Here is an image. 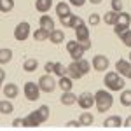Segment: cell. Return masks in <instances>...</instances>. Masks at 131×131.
Returning a JSON list of instances; mask_svg holds the SVG:
<instances>
[{"mask_svg": "<svg viewBox=\"0 0 131 131\" xmlns=\"http://www.w3.org/2000/svg\"><path fill=\"white\" fill-rule=\"evenodd\" d=\"M94 101H96V108H98V112H107L108 108L112 107V101H114V98H112L110 93H107V91L100 89L96 94H94Z\"/></svg>", "mask_w": 131, "mask_h": 131, "instance_id": "6da1fadb", "label": "cell"}, {"mask_svg": "<svg viewBox=\"0 0 131 131\" xmlns=\"http://www.w3.org/2000/svg\"><path fill=\"white\" fill-rule=\"evenodd\" d=\"M105 86L110 91H121L124 88V81L119 75V72H108L105 75Z\"/></svg>", "mask_w": 131, "mask_h": 131, "instance_id": "7a4b0ae2", "label": "cell"}, {"mask_svg": "<svg viewBox=\"0 0 131 131\" xmlns=\"http://www.w3.org/2000/svg\"><path fill=\"white\" fill-rule=\"evenodd\" d=\"M129 21H131V16L129 14H126V12H119V16H117V23L114 25L115 28V33L117 35H121V33H124V31L129 28Z\"/></svg>", "mask_w": 131, "mask_h": 131, "instance_id": "3957f363", "label": "cell"}, {"mask_svg": "<svg viewBox=\"0 0 131 131\" xmlns=\"http://www.w3.org/2000/svg\"><path fill=\"white\" fill-rule=\"evenodd\" d=\"M40 91H42L40 86H39V84H35V82H26V84H25V96H26L30 101L39 100Z\"/></svg>", "mask_w": 131, "mask_h": 131, "instance_id": "277c9868", "label": "cell"}, {"mask_svg": "<svg viewBox=\"0 0 131 131\" xmlns=\"http://www.w3.org/2000/svg\"><path fill=\"white\" fill-rule=\"evenodd\" d=\"M67 51L70 52V56L73 58V61H79L82 60V54H84V49H82V46H81V42L77 40H70L68 44H67Z\"/></svg>", "mask_w": 131, "mask_h": 131, "instance_id": "5b68a950", "label": "cell"}, {"mask_svg": "<svg viewBox=\"0 0 131 131\" xmlns=\"http://www.w3.org/2000/svg\"><path fill=\"white\" fill-rule=\"evenodd\" d=\"M39 86H40V89L44 93H52V91L56 89V81L51 77L49 73H46V75H42L40 79H39Z\"/></svg>", "mask_w": 131, "mask_h": 131, "instance_id": "8992f818", "label": "cell"}, {"mask_svg": "<svg viewBox=\"0 0 131 131\" xmlns=\"http://www.w3.org/2000/svg\"><path fill=\"white\" fill-rule=\"evenodd\" d=\"M77 103H79L81 108L89 110L91 107L96 103V101H94V94H91V93H82L81 96H77Z\"/></svg>", "mask_w": 131, "mask_h": 131, "instance_id": "52a82bcc", "label": "cell"}, {"mask_svg": "<svg viewBox=\"0 0 131 131\" xmlns=\"http://www.w3.org/2000/svg\"><path fill=\"white\" fill-rule=\"evenodd\" d=\"M30 35V25L28 23H19L16 28H14V37L16 40H26Z\"/></svg>", "mask_w": 131, "mask_h": 131, "instance_id": "ba28073f", "label": "cell"}, {"mask_svg": "<svg viewBox=\"0 0 131 131\" xmlns=\"http://www.w3.org/2000/svg\"><path fill=\"white\" fill-rule=\"evenodd\" d=\"M115 70L119 72L122 77H129L131 79V61L119 60L117 63H115Z\"/></svg>", "mask_w": 131, "mask_h": 131, "instance_id": "9c48e42d", "label": "cell"}, {"mask_svg": "<svg viewBox=\"0 0 131 131\" xmlns=\"http://www.w3.org/2000/svg\"><path fill=\"white\" fill-rule=\"evenodd\" d=\"M93 67H94V70H98V72L107 70V68H108V58L103 56V54L94 56V58H93Z\"/></svg>", "mask_w": 131, "mask_h": 131, "instance_id": "30bf717a", "label": "cell"}, {"mask_svg": "<svg viewBox=\"0 0 131 131\" xmlns=\"http://www.w3.org/2000/svg\"><path fill=\"white\" fill-rule=\"evenodd\" d=\"M25 119H26V128H39V126L42 124V119H40V115H39L37 110L30 112Z\"/></svg>", "mask_w": 131, "mask_h": 131, "instance_id": "8fae6325", "label": "cell"}, {"mask_svg": "<svg viewBox=\"0 0 131 131\" xmlns=\"http://www.w3.org/2000/svg\"><path fill=\"white\" fill-rule=\"evenodd\" d=\"M82 75H84V73H82L81 67H79V61H73V63L68 65V77H70V79L77 81V79H81Z\"/></svg>", "mask_w": 131, "mask_h": 131, "instance_id": "7c38bea8", "label": "cell"}, {"mask_svg": "<svg viewBox=\"0 0 131 131\" xmlns=\"http://www.w3.org/2000/svg\"><path fill=\"white\" fill-rule=\"evenodd\" d=\"M75 35H77V40L82 42V40H88L89 39V28L86 25H81L75 28Z\"/></svg>", "mask_w": 131, "mask_h": 131, "instance_id": "4fadbf2b", "label": "cell"}, {"mask_svg": "<svg viewBox=\"0 0 131 131\" xmlns=\"http://www.w3.org/2000/svg\"><path fill=\"white\" fill-rule=\"evenodd\" d=\"M103 126H105V128H121L122 126V119L119 117V115H110L108 119H105Z\"/></svg>", "mask_w": 131, "mask_h": 131, "instance_id": "5bb4252c", "label": "cell"}, {"mask_svg": "<svg viewBox=\"0 0 131 131\" xmlns=\"http://www.w3.org/2000/svg\"><path fill=\"white\" fill-rule=\"evenodd\" d=\"M18 86L16 84H5L4 86V96L5 98H16L18 96Z\"/></svg>", "mask_w": 131, "mask_h": 131, "instance_id": "9a60e30c", "label": "cell"}, {"mask_svg": "<svg viewBox=\"0 0 131 131\" xmlns=\"http://www.w3.org/2000/svg\"><path fill=\"white\" fill-rule=\"evenodd\" d=\"M61 103L63 105H73L75 101H77V96L72 93V91H63V94H61Z\"/></svg>", "mask_w": 131, "mask_h": 131, "instance_id": "2e32d148", "label": "cell"}, {"mask_svg": "<svg viewBox=\"0 0 131 131\" xmlns=\"http://www.w3.org/2000/svg\"><path fill=\"white\" fill-rule=\"evenodd\" d=\"M40 26L42 28H46V30H49V31H52L54 30V19L51 18V16H42L40 18Z\"/></svg>", "mask_w": 131, "mask_h": 131, "instance_id": "e0dca14e", "label": "cell"}, {"mask_svg": "<svg viewBox=\"0 0 131 131\" xmlns=\"http://www.w3.org/2000/svg\"><path fill=\"white\" fill-rule=\"evenodd\" d=\"M49 35H51V31L46 30V28H42V26L39 28V30L33 31V39H35V40H47Z\"/></svg>", "mask_w": 131, "mask_h": 131, "instance_id": "ac0fdd59", "label": "cell"}, {"mask_svg": "<svg viewBox=\"0 0 131 131\" xmlns=\"http://www.w3.org/2000/svg\"><path fill=\"white\" fill-rule=\"evenodd\" d=\"M51 5H52V0H37L35 2V7L39 12H47L51 9Z\"/></svg>", "mask_w": 131, "mask_h": 131, "instance_id": "d6986e66", "label": "cell"}, {"mask_svg": "<svg viewBox=\"0 0 131 131\" xmlns=\"http://www.w3.org/2000/svg\"><path fill=\"white\" fill-rule=\"evenodd\" d=\"M63 39H65V33H63L61 30H52L51 35H49V40L52 42V44H61Z\"/></svg>", "mask_w": 131, "mask_h": 131, "instance_id": "ffe728a7", "label": "cell"}, {"mask_svg": "<svg viewBox=\"0 0 131 131\" xmlns=\"http://www.w3.org/2000/svg\"><path fill=\"white\" fill-rule=\"evenodd\" d=\"M56 14H58L60 18H65V16H68V14H70V7H68V4H65V2H60V4L56 5Z\"/></svg>", "mask_w": 131, "mask_h": 131, "instance_id": "44dd1931", "label": "cell"}, {"mask_svg": "<svg viewBox=\"0 0 131 131\" xmlns=\"http://www.w3.org/2000/svg\"><path fill=\"white\" fill-rule=\"evenodd\" d=\"M37 67H39V61L33 60V58H28V60L23 63V70L25 72H35Z\"/></svg>", "mask_w": 131, "mask_h": 131, "instance_id": "7402d4cb", "label": "cell"}, {"mask_svg": "<svg viewBox=\"0 0 131 131\" xmlns=\"http://www.w3.org/2000/svg\"><path fill=\"white\" fill-rule=\"evenodd\" d=\"M117 16H119V12H115V10H108V12H105L103 21H105L107 25H115V23H117Z\"/></svg>", "mask_w": 131, "mask_h": 131, "instance_id": "603a6c76", "label": "cell"}, {"mask_svg": "<svg viewBox=\"0 0 131 131\" xmlns=\"http://www.w3.org/2000/svg\"><path fill=\"white\" fill-rule=\"evenodd\" d=\"M72 81H73V79L67 77V75H65V77H60V84H58V86L61 88V91H72V86H73Z\"/></svg>", "mask_w": 131, "mask_h": 131, "instance_id": "cb8c5ba5", "label": "cell"}, {"mask_svg": "<svg viewBox=\"0 0 131 131\" xmlns=\"http://www.w3.org/2000/svg\"><path fill=\"white\" fill-rule=\"evenodd\" d=\"M14 110V107H12V103L7 100H2L0 101V114H4V115H7L10 112Z\"/></svg>", "mask_w": 131, "mask_h": 131, "instance_id": "d4e9b609", "label": "cell"}, {"mask_svg": "<svg viewBox=\"0 0 131 131\" xmlns=\"http://www.w3.org/2000/svg\"><path fill=\"white\" fill-rule=\"evenodd\" d=\"M79 121H81L82 126H91V124H93V121H94V117L91 115L89 112H82L81 117H79Z\"/></svg>", "mask_w": 131, "mask_h": 131, "instance_id": "484cf974", "label": "cell"}, {"mask_svg": "<svg viewBox=\"0 0 131 131\" xmlns=\"http://www.w3.org/2000/svg\"><path fill=\"white\" fill-rule=\"evenodd\" d=\"M54 73L58 77H65V75H68V67H63L61 63H54Z\"/></svg>", "mask_w": 131, "mask_h": 131, "instance_id": "4316f807", "label": "cell"}, {"mask_svg": "<svg viewBox=\"0 0 131 131\" xmlns=\"http://www.w3.org/2000/svg\"><path fill=\"white\" fill-rule=\"evenodd\" d=\"M10 58H12V51L10 49H2L0 51V63H2V65L9 63Z\"/></svg>", "mask_w": 131, "mask_h": 131, "instance_id": "83f0119b", "label": "cell"}, {"mask_svg": "<svg viewBox=\"0 0 131 131\" xmlns=\"http://www.w3.org/2000/svg\"><path fill=\"white\" fill-rule=\"evenodd\" d=\"M12 7H14V0H0V10L4 14L12 10Z\"/></svg>", "mask_w": 131, "mask_h": 131, "instance_id": "f1b7e54d", "label": "cell"}, {"mask_svg": "<svg viewBox=\"0 0 131 131\" xmlns=\"http://www.w3.org/2000/svg\"><path fill=\"white\" fill-rule=\"evenodd\" d=\"M121 103L124 105V107H131V89L122 91V94H121Z\"/></svg>", "mask_w": 131, "mask_h": 131, "instance_id": "f546056e", "label": "cell"}, {"mask_svg": "<svg viewBox=\"0 0 131 131\" xmlns=\"http://www.w3.org/2000/svg\"><path fill=\"white\" fill-rule=\"evenodd\" d=\"M37 112H39V115H40L42 122H46L47 119H49V107H47V105H42V107H40Z\"/></svg>", "mask_w": 131, "mask_h": 131, "instance_id": "4dcf8cb0", "label": "cell"}, {"mask_svg": "<svg viewBox=\"0 0 131 131\" xmlns=\"http://www.w3.org/2000/svg\"><path fill=\"white\" fill-rule=\"evenodd\" d=\"M119 37H121V40L124 42L128 47H131V30H126L124 33H121Z\"/></svg>", "mask_w": 131, "mask_h": 131, "instance_id": "1f68e13d", "label": "cell"}, {"mask_svg": "<svg viewBox=\"0 0 131 131\" xmlns=\"http://www.w3.org/2000/svg\"><path fill=\"white\" fill-rule=\"evenodd\" d=\"M73 18H75V14H68V16H65V18H60L61 19V23H63V25H65V26H70L72 28V21H73Z\"/></svg>", "mask_w": 131, "mask_h": 131, "instance_id": "d6a6232c", "label": "cell"}, {"mask_svg": "<svg viewBox=\"0 0 131 131\" xmlns=\"http://www.w3.org/2000/svg\"><path fill=\"white\" fill-rule=\"evenodd\" d=\"M112 10L121 12L122 10V0H112Z\"/></svg>", "mask_w": 131, "mask_h": 131, "instance_id": "836d02e7", "label": "cell"}, {"mask_svg": "<svg viewBox=\"0 0 131 131\" xmlns=\"http://www.w3.org/2000/svg\"><path fill=\"white\" fill-rule=\"evenodd\" d=\"M79 67H81L82 73H88V72H89V63L86 60H79Z\"/></svg>", "mask_w": 131, "mask_h": 131, "instance_id": "e575fe53", "label": "cell"}, {"mask_svg": "<svg viewBox=\"0 0 131 131\" xmlns=\"http://www.w3.org/2000/svg\"><path fill=\"white\" fill-rule=\"evenodd\" d=\"M12 126L14 128H26V119H14Z\"/></svg>", "mask_w": 131, "mask_h": 131, "instance_id": "d590c367", "label": "cell"}, {"mask_svg": "<svg viewBox=\"0 0 131 131\" xmlns=\"http://www.w3.org/2000/svg\"><path fill=\"white\" fill-rule=\"evenodd\" d=\"M100 21H101L100 14H91L89 16V25H98Z\"/></svg>", "mask_w": 131, "mask_h": 131, "instance_id": "8d00e7d4", "label": "cell"}, {"mask_svg": "<svg viewBox=\"0 0 131 131\" xmlns=\"http://www.w3.org/2000/svg\"><path fill=\"white\" fill-rule=\"evenodd\" d=\"M81 25H84V21H82V18H79V16H75L73 18V21H72V28L75 30L77 26H81Z\"/></svg>", "mask_w": 131, "mask_h": 131, "instance_id": "74e56055", "label": "cell"}, {"mask_svg": "<svg viewBox=\"0 0 131 131\" xmlns=\"http://www.w3.org/2000/svg\"><path fill=\"white\" fill-rule=\"evenodd\" d=\"M82 124H81V121H70L68 124H67V128H81Z\"/></svg>", "mask_w": 131, "mask_h": 131, "instance_id": "f35d334b", "label": "cell"}, {"mask_svg": "<svg viewBox=\"0 0 131 131\" xmlns=\"http://www.w3.org/2000/svg\"><path fill=\"white\" fill-rule=\"evenodd\" d=\"M81 46H82V49H84V51L91 49V40H89V39H88V40H82V42H81Z\"/></svg>", "mask_w": 131, "mask_h": 131, "instance_id": "ab89813d", "label": "cell"}, {"mask_svg": "<svg viewBox=\"0 0 131 131\" xmlns=\"http://www.w3.org/2000/svg\"><path fill=\"white\" fill-rule=\"evenodd\" d=\"M84 2H86V0H70V4H72V5H75V7H82Z\"/></svg>", "mask_w": 131, "mask_h": 131, "instance_id": "60d3db41", "label": "cell"}, {"mask_svg": "<svg viewBox=\"0 0 131 131\" xmlns=\"http://www.w3.org/2000/svg\"><path fill=\"white\" fill-rule=\"evenodd\" d=\"M46 70H47V73H49V72H54V63H52V61H47V63H46Z\"/></svg>", "mask_w": 131, "mask_h": 131, "instance_id": "b9f144b4", "label": "cell"}, {"mask_svg": "<svg viewBox=\"0 0 131 131\" xmlns=\"http://www.w3.org/2000/svg\"><path fill=\"white\" fill-rule=\"evenodd\" d=\"M124 126H126V128H131V115L128 117V119H126V122H124Z\"/></svg>", "mask_w": 131, "mask_h": 131, "instance_id": "7bdbcfd3", "label": "cell"}, {"mask_svg": "<svg viewBox=\"0 0 131 131\" xmlns=\"http://www.w3.org/2000/svg\"><path fill=\"white\" fill-rule=\"evenodd\" d=\"M89 2H91V4H100L101 0H89Z\"/></svg>", "mask_w": 131, "mask_h": 131, "instance_id": "ee69618b", "label": "cell"}]
</instances>
